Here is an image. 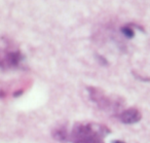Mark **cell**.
<instances>
[{
	"label": "cell",
	"mask_w": 150,
	"mask_h": 143,
	"mask_svg": "<svg viewBox=\"0 0 150 143\" xmlns=\"http://www.w3.org/2000/svg\"><path fill=\"white\" fill-rule=\"evenodd\" d=\"M109 132L102 125L77 122L73 127L70 139L73 143H104V137Z\"/></svg>",
	"instance_id": "obj_1"
},
{
	"label": "cell",
	"mask_w": 150,
	"mask_h": 143,
	"mask_svg": "<svg viewBox=\"0 0 150 143\" xmlns=\"http://www.w3.org/2000/svg\"><path fill=\"white\" fill-rule=\"evenodd\" d=\"M112 143H125V142H123V141H120V140H115V141H113Z\"/></svg>",
	"instance_id": "obj_7"
},
{
	"label": "cell",
	"mask_w": 150,
	"mask_h": 143,
	"mask_svg": "<svg viewBox=\"0 0 150 143\" xmlns=\"http://www.w3.org/2000/svg\"><path fill=\"white\" fill-rule=\"evenodd\" d=\"M121 31H122V33L129 38H132L134 36V30L132 29V27H129V26L123 27L122 29H121Z\"/></svg>",
	"instance_id": "obj_6"
},
{
	"label": "cell",
	"mask_w": 150,
	"mask_h": 143,
	"mask_svg": "<svg viewBox=\"0 0 150 143\" xmlns=\"http://www.w3.org/2000/svg\"><path fill=\"white\" fill-rule=\"evenodd\" d=\"M68 133H67V129L64 126L57 127L54 131H52V137L56 140L60 141V142H66L68 140Z\"/></svg>",
	"instance_id": "obj_5"
},
{
	"label": "cell",
	"mask_w": 150,
	"mask_h": 143,
	"mask_svg": "<svg viewBox=\"0 0 150 143\" xmlns=\"http://www.w3.org/2000/svg\"><path fill=\"white\" fill-rule=\"evenodd\" d=\"M23 56L20 50L13 44L7 42L6 48H2L1 50V59L0 64L2 69H13L18 68L21 63Z\"/></svg>",
	"instance_id": "obj_3"
},
{
	"label": "cell",
	"mask_w": 150,
	"mask_h": 143,
	"mask_svg": "<svg viewBox=\"0 0 150 143\" xmlns=\"http://www.w3.org/2000/svg\"><path fill=\"white\" fill-rule=\"evenodd\" d=\"M90 98L94 103H96L101 109L108 111H116L122 106V100L115 97L107 96L101 89L95 87L88 88Z\"/></svg>",
	"instance_id": "obj_2"
},
{
	"label": "cell",
	"mask_w": 150,
	"mask_h": 143,
	"mask_svg": "<svg viewBox=\"0 0 150 143\" xmlns=\"http://www.w3.org/2000/svg\"><path fill=\"white\" fill-rule=\"evenodd\" d=\"M141 117H142L141 112L135 107L125 109L123 111H121L118 114V118L120 120V122L127 125L136 124V122H140Z\"/></svg>",
	"instance_id": "obj_4"
}]
</instances>
